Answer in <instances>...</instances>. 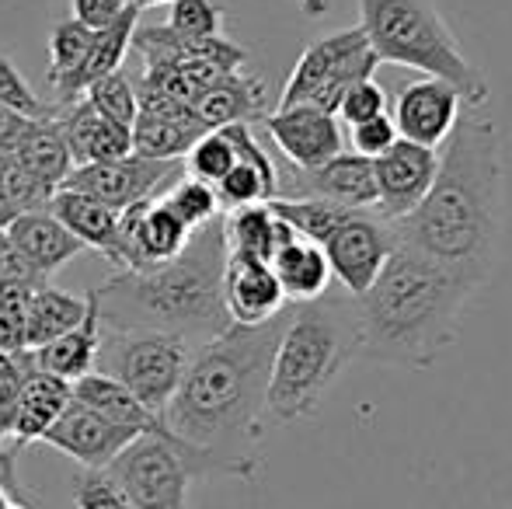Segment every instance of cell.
I'll return each mask as SVG.
<instances>
[{"instance_id": "obj_21", "label": "cell", "mask_w": 512, "mask_h": 509, "mask_svg": "<svg viewBox=\"0 0 512 509\" xmlns=\"http://www.w3.org/2000/svg\"><path fill=\"white\" fill-rule=\"evenodd\" d=\"M60 129H63V140H67L74 168L77 164L119 161V157L133 154V136H129V129L108 123V119L98 116L84 98L60 112Z\"/></svg>"}, {"instance_id": "obj_19", "label": "cell", "mask_w": 512, "mask_h": 509, "mask_svg": "<svg viewBox=\"0 0 512 509\" xmlns=\"http://www.w3.org/2000/svg\"><path fill=\"white\" fill-rule=\"evenodd\" d=\"M4 238L39 283H49V276H53L56 269H63L70 258H77L84 252L81 241H77L49 210H28V213H21V217H14L11 224L4 227Z\"/></svg>"}, {"instance_id": "obj_7", "label": "cell", "mask_w": 512, "mask_h": 509, "mask_svg": "<svg viewBox=\"0 0 512 509\" xmlns=\"http://www.w3.org/2000/svg\"><path fill=\"white\" fill-rule=\"evenodd\" d=\"M192 346L178 335L150 328H105L98 335L95 374L122 384L157 419L175 398L182 374L189 367Z\"/></svg>"}, {"instance_id": "obj_3", "label": "cell", "mask_w": 512, "mask_h": 509, "mask_svg": "<svg viewBox=\"0 0 512 509\" xmlns=\"http://www.w3.org/2000/svg\"><path fill=\"white\" fill-rule=\"evenodd\" d=\"M474 286L398 245L373 286L356 297L359 356L380 367L429 370L457 342Z\"/></svg>"}, {"instance_id": "obj_45", "label": "cell", "mask_w": 512, "mask_h": 509, "mask_svg": "<svg viewBox=\"0 0 512 509\" xmlns=\"http://www.w3.org/2000/svg\"><path fill=\"white\" fill-rule=\"evenodd\" d=\"M14 217H21V213H18V206L11 203V196H7V189H4V178H0V231H4Z\"/></svg>"}, {"instance_id": "obj_14", "label": "cell", "mask_w": 512, "mask_h": 509, "mask_svg": "<svg viewBox=\"0 0 512 509\" xmlns=\"http://www.w3.org/2000/svg\"><path fill=\"white\" fill-rule=\"evenodd\" d=\"M262 126L290 168H317L345 150L338 116L314 105H279L276 112H265Z\"/></svg>"}, {"instance_id": "obj_46", "label": "cell", "mask_w": 512, "mask_h": 509, "mask_svg": "<svg viewBox=\"0 0 512 509\" xmlns=\"http://www.w3.org/2000/svg\"><path fill=\"white\" fill-rule=\"evenodd\" d=\"M300 11H304L307 18H321V14L331 11V0H300Z\"/></svg>"}, {"instance_id": "obj_24", "label": "cell", "mask_w": 512, "mask_h": 509, "mask_svg": "<svg viewBox=\"0 0 512 509\" xmlns=\"http://www.w3.org/2000/svg\"><path fill=\"white\" fill-rule=\"evenodd\" d=\"M84 248L91 252L105 255L108 262L115 265V241H119V210L112 206L98 203L91 196H81V192H70V189H60L53 192L46 206Z\"/></svg>"}, {"instance_id": "obj_47", "label": "cell", "mask_w": 512, "mask_h": 509, "mask_svg": "<svg viewBox=\"0 0 512 509\" xmlns=\"http://www.w3.org/2000/svg\"><path fill=\"white\" fill-rule=\"evenodd\" d=\"M4 509H32V503H25V499H11Z\"/></svg>"}, {"instance_id": "obj_23", "label": "cell", "mask_w": 512, "mask_h": 509, "mask_svg": "<svg viewBox=\"0 0 512 509\" xmlns=\"http://www.w3.org/2000/svg\"><path fill=\"white\" fill-rule=\"evenodd\" d=\"M11 157L49 199H53V192H60V185L67 182V175L74 171V161H70L67 140H63V129H60V116L35 119V123L25 129V136H21L18 150H14Z\"/></svg>"}, {"instance_id": "obj_30", "label": "cell", "mask_w": 512, "mask_h": 509, "mask_svg": "<svg viewBox=\"0 0 512 509\" xmlns=\"http://www.w3.org/2000/svg\"><path fill=\"white\" fill-rule=\"evenodd\" d=\"M70 391H74V401L88 405L91 412H98L102 419L115 422V426H122V429H133V433H140V436L161 429V419H157L154 412H147L126 387L115 384L112 377H105V374L91 370L81 381L70 384Z\"/></svg>"}, {"instance_id": "obj_6", "label": "cell", "mask_w": 512, "mask_h": 509, "mask_svg": "<svg viewBox=\"0 0 512 509\" xmlns=\"http://www.w3.org/2000/svg\"><path fill=\"white\" fill-rule=\"evenodd\" d=\"M359 28L380 63L418 70L460 91L467 109L492 102L485 74L467 60L464 46L432 0H356Z\"/></svg>"}, {"instance_id": "obj_29", "label": "cell", "mask_w": 512, "mask_h": 509, "mask_svg": "<svg viewBox=\"0 0 512 509\" xmlns=\"http://www.w3.org/2000/svg\"><path fill=\"white\" fill-rule=\"evenodd\" d=\"M91 314V297H77L60 286H35L32 304H28V328H25V346L39 349L46 342L60 339V335L74 332L77 325H84V318Z\"/></svg>"}, {"instance_id": "obj_1", "label": "cell", "mask_w": 512, "mask_h": 509, "mask_svg": "<svg viewBox=\"0 0 512 509\" xmlns=\"http://www.w3.org/2000/svg\"><path fill=\"white\" fill-rule=\"evenodd\" d=\"M290 307L265 325H230L192 349L161 426L199 457L206 478H258L272 360Z\"/></svg>"}, {"instance_id": "obj_38", "label": "cell", "mask_w": 512, "mask_h": 509, "mask_svg": "<svg viewBox=\"0 0 512 509\" xmlns=\"http://www.w3.org/2000/svg\"><path fill=\"white\" fill-rule=\"evenodd\" d=\"M227 7L220 0H171V14L164 25L182 39H216L223 35Z\"/></svg>"}, {"instance_id": "obj_28", "label": "cell", "mask_w": 512, "mask_h": 509, "mask_svg": "<svg viewBox=\"0 0 512 509\" xmlns=\"http://www.w3.org/2000/svg\"><path fill=\"white\" fill-rule=\"evenodd\" d=\"M98 335H102V321H98V307H95V300H91V314L84 318V325H77L74 332L60 335V339L46 342V346L32 349L35 370L60 377V381H67V384L81 381L84 374L95 370Z\"/></svg>"}, {"instance_id": "obj_31", "label": "cell", "mask_w": 512, "mask_h": 509, "mask_svg": "<svg viewBox=\"0 0 512 509\" xmlns=\"http://www.w3.org/2000/svg\"><path fill=\"white\" fill-rule=\"evenodd\" d=\"M269 210L283 224H290L297 238H307L314 245H324V238L352 213L338 203H328V199H269Z\"/></svg>"}, {"instance_id": "obj_40", "label": "cell", "mask_w": 512, "mask_h": 509, "mask_svg": "<svg viewBox=\"0 0 512 509\" xmlns=\"http://www.w3.org/2000/svg\"><path fill=\"white\" fill-rule=\"evenodd\" d=\"M384 112H387V91L380 88L373 77H366V81H356L345 91L335 116L342 119L345 126H359V123H370V119L384 116Z\"/></svg>"}, {"instance_id": "obj_4", "label": "cell", "mask_w": 512, "mask_h": 509, "mask_svg": "<svg viewBox=\"0 0 512 509\" xmlns=\"http://www.w3.org/2000/svg\"><path fill=\"white\" fill-rule=\"evenodd\" d=\"M227 238L223 217L192 231L189 245L171 262L115 272L88 293L105 328H150L185 339L192 349L230 328L223 307Z\"/></svg>"}, {"instance_id": "obj_12", "label": "cell", "mask_w": 512, "mask_h": 509, "mask_svg": "<svg viewBox=\"0 0 512 509\" xmlns=\"http://www.w3.org/2000/svg\"><path fill=\"white\" fill-rule=\"evenodd\" d=\"M276 199H328L345 210L377 213V178L373 161L352 150H342L317 168H290L279 164V196Z\"/></svg>"}, {"instance_id": "obj_8", "label": "cell", "mask_w": 512, "mask_h": 509, "mask_svg": "<svg viewBox=\"0 0 512 509\" xmlns=\"http://www.w3.org/2000/svg\"><path fill=\"white\" fill-rule=\"evenodd\" d=\"M129 509H189V485L203 478L189 447L168 429L143 433L105 468Z\"/></svg>"}, {"instance_id": "obj_2", "label": "cell", "mask_w": 512, "mask_h": 509, "mask_svg": "<svg viewBox=\"0 0 512 509\" xmlns=\"http://www.w3.org/2000/svg\"><path fill=\"white\" fill-rule=\"evenodd\" d=\"M506 210V164L495 119L471 109L443 143L425 199L394 220L398 245L411 248L474 290L492 276Z\"/></svg>"}, {"instance_id": "obj_37", "label": "cell", "mask_w": 512, "mask_h": 509, "mask_svg": "<svg viewBox=\"0 0 512 509\" xmlns=\"http://www.w3.org/2000/svg\"><path fill=\"white\" fill-rule=\"evenodd\" d=\"M98 32H91L88 25H81V21L74 18H63L53 25V32H49V70H46V81H60V77H67L70 70L77 67V63L84 60V53L91 49V42H95Z\"/></svg>"}, {"instance_id": "obj_43", "label": "cell", "mask_w": 512, "mask_h": 509, "mask_svg": "<svg viewBox=\"0 0 512 509\" xmlns=\"http://www.w3.org/2000/svg\"><path fill=\"white\" fill-rule=\"evenodd\" d=\"M126 7L129 0H70V18L88 25L91 32H102L126 14Z\"/></svg>"}, {"instance_id": "obj_5", "label": "cell", "mask_w": 512, "mask_h": 509, "mask_svg": "<svg viewBox=\"0 0 512 509\" xmlns=\"http://www.w3.org/2000/svg\"><path fill=\"white\" fill-rule=\"evenodd\" d=\"M359 307L349 293H324L290 307L276 346L265 412L272 422H300L321 408L331 384L359 356Z\"/></svg>"}, {"instance_id": "obj_36", "label": "cell", "mask_w": 512, "mask_h": 509, "mask_svg": "<svg viewBox=\"0 0 512 509\" xmlns=\"http://www.w3.org/2000/svg\"><path fill=\"white\" fill-rule=\"evenodd\" d=\"M0 109H11L25 119H56L63 112L56 102L35 95L32 84L25 81V74L14 67V60L4 49H0Z\"/></svg>"}, {"instance_id": "obj_26", "label": "cell", "mask_w": 512, "mask_h": 509, "mask_svg": "<svg viewBox=\"0 0 512 509\" xmlns=\"http://www.w3.org/2000/svg\"><path fill=\"white\" fill-rule=\"evenodd\" d=\"M272 272H276L279 286H283V297L290 304H307V300H317L331 290V269L328 258H324L321 245L307 238H293L272 255Z\"/></svg>"}, {"instance_id": "obj_49", "label": "cell", "mask_w": 512, "mask_h": 509, "mask_svg": "<svg viewBox=\"0 0 512 509\" xmlns=\"http://www.w3.org/2000/svg\"><path fill=\"white\" fill-rule=\"evenodd\" d=\"M11 499H14V496H11V492H7V489H4V485H0V509H4L7 503H11Z\"/></svg>"}, {"instance_id": "obj_35", "label": "cell", "mask_w": 512, "mask_h": 509, "mask_svg": "<svg viewBox=\"0 0 512 509\" xmlns=\"http://www.w3.org/2000/svg\"><path fill=\"white\" fill-rule=\"evenodd\" d=\"M234 147L223 136V129H209V133L199 136L196 143L189 147V154L182 157V171L196 182L216 185L230 168H234Z\"/></svg>"}, {"instance_id": "obj_50", "label": "cell", "mask_w": 512, "mask_h": 509, "mask_svg": "<svg viewBox=\"0 0 512 509\" xmlns=\"http://www.w3.org/2000/svg\"><path fill=\"white\" fill-rule=\"evenodd\" d=\"M129 4H136V0H129Z\"/></svg>"}, {"instance_id": "obj_10", "label": "cell", "mask_w": 512, "mask_h": 509, "mask_svg": "<svg viewBox=\"0 0 512 509\" xmlns=\"http://www.w3.org/2000/svg\"><path fill=\"white\" fill-rule=\"evenodd\" d=\"M398 248L391 220L373 210H352L335 231L324 238L321 252L328 258L331 279L342 286L349 297H363L380 276L384 262Z\"/></svg>"}, {"instance_id": "obj_18", "label": "cell", "mask_w": 512, "mask_h": 509, "mask_svg": "<svg viewBox=\"0 0 512 509\" xmlns=\"http://www.w3.org/2000/svg\"><path fill=\"white\" fill-rule=\"evenodd\" d=\"M223 307L230 314V325H265L276 314H283L290 307V300L283 297V286H279L269 262L227 252V265H223Z\"/></svg>"}, {"instance_id": "obj_41", "label": "cell", "mask_w": 512, "mask_h": 509, "mask_svg": "<svg viewBox=\"0 0 512 509\" xmlns=\"http://www.w3.org/2000/svg\"><path fill=\"white\" fill-rule=\"evenodd\" d=\"M74 506L77 509H129L122 489L105 471H81L74 475Z\"/></svg>"}, {"instance_id": "obj_44", "label": "cell", "mask_w": 512, "mask_h": 509, "mask_svg": "<svg viewBox=\"0 0 512 509\" xmlns=\"http://www.w3.org/2000/svg\"><path fill=\"white\" fill-rule=\"evenodd\" d=\"M32 123L35 119H25L11 109H0V154H14L18 143H21V136H25V129Z\"/></svg>"}, {"instance_id": "obj_15", "label": "cell", "mask_w": 512, "mask_h": 509, "mask_svg": "<svg viewBox=\"0 0 512 509\" xmlns=\"http://www.w3.org/2000/svg\"><path fill=\"white\" fill-rule=\"evenodd\" d=\"M439 168V150L422 147L411 140H394L391 150L373 157V178H377V213L384 220H401L415 210L429 192Z\"/></svg>"}, {"instance_id": "obj_34", "label": "cell", "mask_w": 512, "mask_h": 509, "mask_svg": "<svg viewBox=\"0 0 512 509\" xmlns=\"http://www.w3.org/2000/svg\"><path fill=\"white\" fill-rule=\"evenodd\" d=\"M35 283L28 279H0V353H21L28 328V304Z\"/></svg>"}, {"instance_id": "obj_9", "label": "cell", "mask_w": 512, "mask_h": 509, "mask_svg": "<svg viewBox=\"0 0 512 509\" xmlns=\"http://www.w3.org/2000/svg\"><path fill=\"white\" fill-rule=\"evenodd\" d=\"M380 60L373 56L370 42H366L363 28H342L324 39L310 42L300 53L297 67L286 77V88L279 105H314L335 116L342 95L356 81L373 77Z\"/></svg>"}, {"instance_id": "obj_32", "label": "cell", "mask_w": 512, "mask_h": 509, "mask_svg": "<svg viewBox=\"0 0 512 509\" xmlns=\"http://www.w3.org/2000/svg\"><path fill=\"white\" fill-rule=\"evenodd\" d=\"M157 199H161V203L168 206V210L175 213L189 231H199V227H206V224H213V220L223 217L220 199H216L213 185L196 182V178H189L185 171Z\"/></svg>"}, {"instance_id": "obj_17", "label": "cell", "mask_w": 512, "mask_h": 509, "mask_svg": "<svg viewBox=\"0 0 512 509\" xmlns=\"http://www.w3.org/2000/svg\"><path fill=\"white\" fill-rule=\"evenodd\" d=\"M136 436L140 433L102 419V415L91 412L81 401H70L67 412L53 422V429H49L46 436H42V443H49L53 450L67 454L70 461H77L84 471H105Z\"/></svg>"}, {"instance_id": "obj_20", "label": "cell", "mask_w": 512, "mask_h": 509, "mask_svg": "<svg viewBox=\"0 0 512 509\" xmlns=\"http://www.w3.org/2000/svg\"><path fill=\"white\" fill-rule=\"evenodd\" d=\"M136 25H140V7L129 4L119 21H112V25L95 35V42H91V49L84 53V60L77 63L67 77L49 84V88L56 91V105H60V109L81 102L84 91H88L91 84L102 81L108 74H115V70H122V60H126V53L133 49Z\"/></svg>"}, {"instance_id": "obj_48", "label": "cell", "mask_w": 512, "mask_h": 509, "mask_svg": "<svg viewBox=\"0 0 512 509\" xmlns=\"http://www.w3.org/2000/svg\"><path fill=\"white\" fill-rule=\"evenodd\" d=\"M157 4H171V0H136V7H140V11H143V7H157Z\"/></svg>"}, {"instance_id": "obj_25", "label": "cell", "mask_w": 512, "mask_h": 509, "mask_svg": "<svg viewBox=\"0 0 512 509\" xmlns=\"http://www.w3.org/2000/svg\"><path fill=\"white\" fill-rule=\"evenodd\" d=\"M196 116L206 129H223L234 123L251 126L255 119L265 116L262 77H251L244 70L241 74H227L196 102Z\"/></svg>"}, {"instance_id": "obj_33", "label": "cell", "mask_w": 512, "mask_h": 509, "mask_svg": "<svg viewBox=\"0 0 512 509\" xmlns=\"http://www.w3.org/2000/svg\"><path fill=\"white\" fill-rule=\"evenodd\" d=\"M84 102H88L91 109L98 112V116H105L108 123L126 126V129H133L136 112H140L136 84L129 81L122 70H115V74H108V77H102V81L91 84V88L84 91Z\"/></svg>"}, {"instance_id": "obj_13", "label": "cell", "mask_w": 512, "mask_h": 509, "mask_svg": "<svg viewBox=\"0 0 512 509\" xmlns=\"http://www.w3.org/2000/svg\"><path fill=\"white\" fill-rule=\"evenodd\" d=\"M192 231L161 203L143 199L119 213V241H115V269L133 272L147 265L171 262L189 245Z\"/></svg>"}, {"instance_id": "obj_39", "label": "cell", "mask_w": 512, "mask_h": 509, "mask_svg": "<svg viewBox=\"0 0 512 509\" xmlns=\"http://www.w3.org/2000/svg\"><path fill=\"white\" fill-rule=\"evenodd\" d=\"M32 370H35L32 349L0 353V443H7V436H11L14 412H18L21 391H25V381L32 377Z\"/></svg>"}, {"instance_id": "obj_16", "label": "cell", "mask_w": 512, "mask_h": 509, "mask_svg": "<svg viewBox=\"0 0 512 509\" xmlns=\"http://www.w3.org/2000/svg\"><path fill=\"white\" fill-rule=\"evenodd\" d=\"M464 109L467 105L457 88H450L446 81H436V77H422V81H411L398 91L391 119L398 126L401 140L439 150L457 129Z\"/></svg>"}, {"instance_id": "obj_22", "label": "cell", "mask_w": 512, "mask_h": 509, "mask_svg": "<svg viewBox=\"0 0 512 509\" xmlns=\"http://www.w3.org/2000/svg\"><path fill=\"white\" fill-rule=\"evenodd\" d=\"M70 401H74V391H70L67 381H60L53 374H42V370H32V377L25 381V391H21L7 443L18 450L28 447V443H42V436L67 412Z\"/></svg>"}, {"instance_id": "obj_42", "label": "cell", "mask_w": 512, "mask_h": 509, "mask_svg": "<svg viewBox=\"0 0 512 509\" xmlns=\"http://www.w3.org/2000/svg\"><path fill=\"white\" fill-rule=\"evenodd\" d=\"M349 140H352V154L359 157H380L384 150L394 147V140H398V126H394L391 112H384V116L370 119V123H359V126H349Z\"/></svg>"}, {"instance_id": "obj_27", "label": "cell", "mask_w": 512, "mask_h": 509, "mask_svg": "<svg viewBox=\"0 0 512 509\" xmlns=\"http://www.w3.org/2000/svg\"><path fill=\"white\" fill-rule=\"evenodd\" d=\"M223 238H227V252L272 262V255H276L286 241L297 238V234L290 231V224H283V220L269 210V203H255V206H241V210L223 213Z\"/></svg>"}, {"instance_id": "obj_11", "label": "cell", "mask_w": 512, "mask_h": 509, "mask_svg": "<svg viewBox=\"0 0 512 509\" xmlns=\"http://www.w3.org/2000/svg\"><path fill=\"white\" fill-rule=\"evenodd\" d=\"M178 175H182V161H150L140 154H126L119 161L77 164L60 189L81 192L122 213L143 199H157Z\"/></svg>"}]
</instances>
